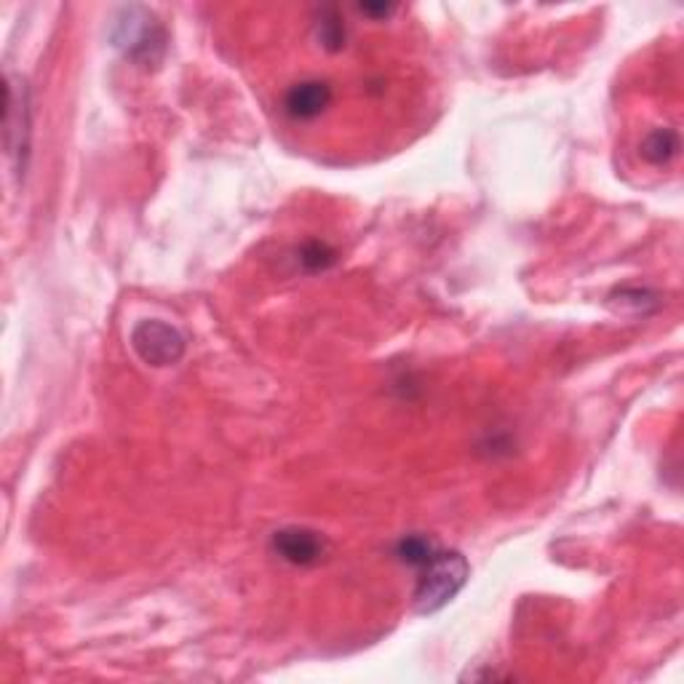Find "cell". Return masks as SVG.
<instances>
[{"instance_id":"cell-1","label":"cell","mask_w":684,"mask_h":684,"mask_svg":"<svg viewBox=\"0 0 684 684\" xmlns=\"http://www.w3.org/2000/svg\"><path fill=\"white\" fill-rule=\"evenodd\" d=\"M468 580V561L458 551H439L420 567L418 588H414V609L420 615L439 613L462 592Z\"/></svg>"},{"instance_id":"cell-2","label":"cell","mask_w":684,"mask_h":684,"mask_svg":"<svg viewBox=\"0 0 684 684\" xmlns=\"http://www.w3.org/2000/svg\"><path fill=\"white\" fill-rule=\"evenodd\" d=\"M113 40L126 57L134 59L137 65H158L166 51V32L158 25V19L150 11L131 6L124 9L116 19V30H113Z\"/></svg>"},{"instance_id":"cell-3","label":"cell","mask_w":684,"mask_h":684,"mask_svg":"<svg viewBox=\"0 0 684 684\" xmlns=\"http://www.w3.org/2000/svg\"><path fill=\"white\" fill-rule=\"evenodd\" d=\"M6 156L11 160V169L17 177H25L27 158H30L32 120H30V91L22 80H6V118H3Z\"/></svg>"},{"instance_id":"cell-4","label":"cell","mask_w":684,"mask_h":684,"mask_svg":"<svg viewBox=\"0 0 684 684\" xmlns=\"http://www.w3.org/2000/svg\"><path fill=\"white\" fill-rule=\"evenodd\" d=\"M131 348L150 367H172L185 355V338L158 319H145L134 326Z\"/></svg>"},{"instance_id":"cell-5","label":"cell","mask_w":684,"mask_h":684,"mask_svg":"<svg viewBox=\"0 0 684 684\" xmlns=\"http://www.w3.org/2000/svg\"><path fill=\"white\" fill-rule=\"evenodd\" d=\"M273 548L284 561L297 567L316 565L324 554V540H321L319 532L305 527H286L281 532L273 535Z\"/></svg>"},{"instance_id":"cell-6","label":"cell","mask_w":684,"mask_h":684,"mask_svg":"<svg viewBox=\"0 0 684 684\" xmlns=\"http://www.w3.org/2000/svg\"><path fill=\"white\" fill-rule=\"evenodd\" d=\"M332 102V89L324 80H303L294 84L284 97L286 116L294 120H313L326 110Z\"/></svg>"},{"instance_id":"cell-7","label":"cell","mask_w":684,"mask_h":684,"mask_svg":"<svg viewBox=\"0 0 684 684\" xmlns=\"http://www.w3.org/2000/svg\"><path fill=\"white\" fill-rule=\"evenodd\" d=\"M676 153H680V134L674 129L649 131L642 143V156L653 166H666Z\"/></svg>"},{"instance_id":"cell-8","label":"cell","mask_w":684,"mask_h":684,"mask_svg":"<svg viewBox=\"0 0 684 684\" xmlns=\"http://www.w3.org/2000/svg\"><path fill=\"white\" fill-rule=\"evenodd\" d=\"M433 554H436V543L431 538H426V535H407V538L399 543V548H395V556H399L404 565L418 569L426 565Z\"/></svg>"},{"instance_id":"cell-9","label":"cell","mask_w":684,"mask_h":684,"mask_svg":"<svg viewBox=\"0 0 684 684\" xmlns=\"http://www.w3.org/2000/svg\"><path fill=\"white\" fill-rule=\"evenodd\" d=\"M319 38L321 43L326 46L330 51H338L342 49V40H345V27H342V22L338 17H324L319 25Z\"/></svg>"},{"instance_id":"cell-10","label":"cell","mask_w":684,"mask_h":684,"mask_svg":"<svg viewBox=\"0 0 684 684\" xmlns=\"http://www.w3.org/2000/svg\"><path fill=\"white\" fill-rule=\"evenodd\" d=\"M303 265L311 267V271H324L334 263V252L326 250L324 244H307L303 250Z\"/></svg>"}]
</instances>
